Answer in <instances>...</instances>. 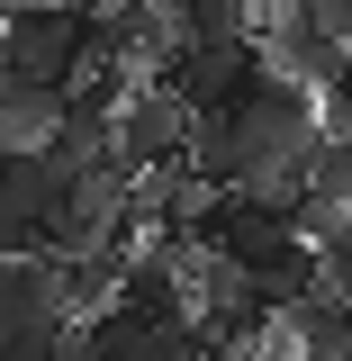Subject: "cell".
Here are the masks:
<instances>
[{
    "mask_svg": "<svg viewBox=\"0 0 352 361\" xmlns=\"http://www.w3.org/2000/svg\"><path fill=\"white\" fill-rule=\"evenodd\" d=\"M226 118L244 127V190H298L308 180V154L325 135V109H316L308 82H289V73L262 63V82L244 90Z\"/></svg>",
    "mask_w": 352,
    "mask_h": 361,
    "instance_id": "6da1fadb",
    "label": "cell"
},
{
    "mask_svg": "<svg viewBox=\"0 0 352 361\" xmlns=\"http://www.w3.org/2000/svg\"><path fill=\"white\" fill-rule=\"evenodd\" d=\"M73 316L82 307H73L63 253H18V262H0V361H45Z\"/></svg>",
    "mask_w": 352,
    "mask_h": 361,
    "instance_id": "7a4b0ae2",
    "label": "cell"
},
{
    "mask_svg": "<svg viewBox=\"0 0 352 361\" xmlns=\"http://www.w3.org/2000/svg\"><path fill=\"white\" fill-rule=\"evenodd\" d=\"M262 37H181L163 63H154V82L172 90L190 118H217V109H235L244 90L262 82Z\"/></svg>",
    "mask_w": 352,
    "mask_h": 361,
    "instance_id": "3957f363",
    "label": "cell"
},
{
    "mask_svg": "<svg viewBox=\"0 0 352 361\" xmlns=\"http://www.w3.org/2000/svg\"><path fill=\"white\" fill-rule=\"evenodd\" d=\"M0 73H18V82H73L82 73V9L73 0H18L0 18Z\"/></svg>",
    "mask_w": 352,
    "mask_h": 361,
    "instance_id": "277c9868",
    "label": "cell"
},
{
    "mask_svg": "<svg viewBox=\"0 0 352 361\" xmlns=\"http://www.w3.org/2000/svg\"><path fill=\"white\" fill-rule=\"evenodd\" d=\"M181 145H190V109H181V99L154 82V73H145V82L118 99V118H109V154H118V163L145 180V172H172Z\"/></svg>",
    "mask_w": 352,
    "mask_h": 361,
    "instance_id": "5b68a950",
    "label": "cell"
},
{
    "mask_svg": "<svg viewBox=\"0 0 352 361\" xmlns=\"http://www.w3.org/2000/svg\"><path fill=\"white\" fill-rule=\"evenodd\" d=\"M235 271L253 280V298H271V307H298L316 280H325V262H316V244L298 235V226H271L262 244H244V253H235Z\"/></svg>",
    "mask_w": 352,
    "mask_h": 361,
    "instance_id": "8992f818",
    "label": "cell"
},
{
    "mask_svg": "<svg viewBox=\"0 0 352 361\" xmlns=\"http://www.w3.org/2000/svg\"><path fill=\"white\" fill-rule=\"evenodd\" d=\"M280 343H289L298 361H344L352 353V298L316 280L298 307H280Z\"/></svg>",
    "mask_w": 352,
    "mask_h": 361,
    "instance_id": "52a82bcc",
    "label": "cell"
},
{
    "mask_svg": "<svg viewBox=\"0 0 352 361\" xmlns=\"http://www.w3.org/2000/svg\"><path fill=\"white\" fill-rule=\"evenodd\" d=\"M73 180H82V172H73L54 145H18V154H0V190H9V199H18L37 226H54V217H63Z\"/></svg>",
    "mask_w": 352,
    "mask_h": 361,
    "instance_id": "ba28073f",
    "label": "cell"
},
{
    "mask_svg": "<svg viewBox=\"0 0 352 361\" xmlns=\"http://www.w3.org/2000/svg\"><path fill=\"white\" fill-rule=\"evenodd\" d=\"M181 37H262V0H172Z\"/></svg>",
    "mask_w": 352,
    "mask_h": 361,
    "instance_id": "9c48e42d",
    "label": "cell"
},
{
    "mask_svg": "<svg viewBox=\"0 0 352 361\" xmlns=\"http://www.w3.org/2000/svg\"><path fill=\"white\" fill-rule=\"evenodd\" d=\"M308 190H325L334 208H352V135H344V127L316 135V154H308Z\"/></svg>",
    "mask_w": 352,
    "mask_h": 361,
    "instance_id": "30bf717a",
    "label": "cell"
},
{
    "mask_svg": "<svg viewBox=\"0 0 352 361\" xmlns=\"http://www.w3.org/2000/svg\"><path fill=\"white\" fill-rule=\"evenodd\" d=\"M18 253H45V226L28 217L9 190H0V262H18Z\"/></svg>",
    "mask_w": 352,
    "mask_h": 361,
    "instance_id": "8fae6325",
    "label": "cell"
},
{
    "mask_svg": "<svg viewBox=\"0 0 352 361\" xmlns=\"http://www.w3.org/2000/svg\"><path fill=\"white\" fill-rule=\"evenodd\" d=\"M316 262H325V289H344V298H352V217L316 244Z\"/></svg>",
    "mask_w": 352,
    "mask_h": 361,
    "instance_id": "7c38bea8",
    "label": "cell"
},
{
    "mask_svg": "<svg viewBox=\"0 0 352 361\" xmlns=\"http://www.w3.org/2000/svg\"><path fill=\"white\" fill-rule=\"evenodd\" d=\"M316 109H325V127H344V135H352V54H344V73L316 90Z\"/></svg>",
    "mask_w": 352,
    "mask_h": 361,
    "instance_id": "4fadbf2b",
    "label": "cell"
},
{
    "mask_svg": "<svg viewBox=\"0 0 352 361\" xmlns=\"http://www.w3.org/2000/svg\"><path fill=\"white\" fill-rule=\"evenodd\" d=\"M253 361H298V353H289V343H280V353H253Z\"/></svg>",
    "mask_w": 352,
    "mask_h": 361,
    "instance_id": "5bb4252c",
    "label": "cell"
},
{
    "mask_svg": "<svg viewBox=\"0 0 352 361\" xmlns=\"http://www.w3.org/2000/svg\"><path fill=\"white\" fill-rule=\"evenodd\" d=\"M9 9H18V0H0V18H9Z\"/></svg>",
    "mask_w": 352,
    "mask_h": 361,
    "instance_id": "9a60e30c",
    "label": "cell"
}]
</instances>
